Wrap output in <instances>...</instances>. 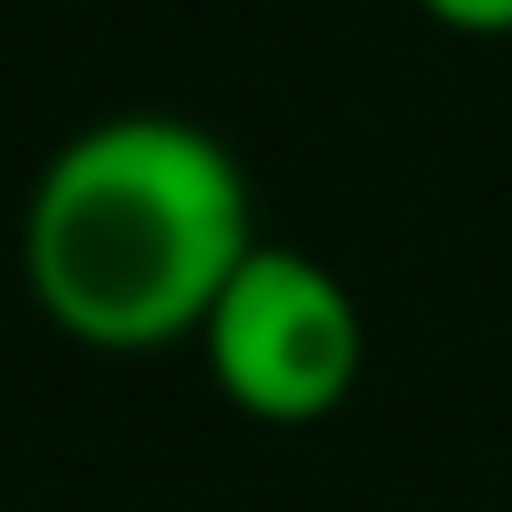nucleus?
Segmentation results:
<instances>
[{
    "instance_id": "nucleus-1",
    "label": "nucleus",
    "mask_w": 512,
    "mask_h": 512,
    "mask_svg": "<svg viewBox=\"0 0 512 512\" xmlns=\"http://www.w3.org/2000/svg\"><path fill=\"white\" fill-rule=\"evenodd\" d=\"M256 248V200L224 136L176 112L72 128L24 200V288L88 352L200 344L224 280Z\"/></svg>"
},
{
    "instance_id": "nucleus-2",
    "label": "nucleus",
    "mask_w": 512,
    "mask_h": 512,
    "mask_svg": "<svg viewBox=\"0 0 512 512\" xmlns=\"http://www.w3.org/2000/svg\"><path fill=\"white\" fill-rule=\"evenodd\" d=\"M200 360L248 424L296 432V424H320L352 400L360 360H368V328H360L352 288L320 256L256 240L200 328Z\"/></svg>"
},
{
    "instance_id": "nucleus-3",
    "label": "nucleus",
    "mask_w": 512,
    "mask_h": 512,
    "mask_svg": "<svg viewBox=\"0 0 512 512\" xmlns=\"http://www.w3.org/2000/svg\"><path fill=\"white\" fill-rule=\"evenodd\" d=\"M440 32H464V40H512V0H416Z\"/></svg>"
}]
</instances>
